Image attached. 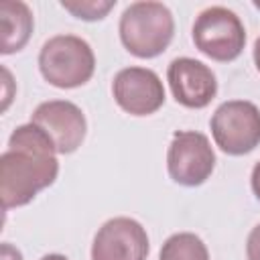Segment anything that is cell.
<instances>
[{
  "mask_svg": "<svg viewBox=\"0 0 260 260\" xmlns=\"http://www.w3.org/2000/svg\"><path fill=\"white\" fill-rule=\"evenodd\" d=\"M254 8H258V10H260V0H254Z\"/></svg>",
  "mask_w": 260,
  "mask_h": 260,
  "instance_id": "ffe728a7",
  "label": "cell"
},
{
  "mask_svg": "<svg viewBox=\"0 0 260 260\" xmlns=\"http://www.w3.org/2000/svg\"><path fill=\"white\" fill-rule=\"evenodd\" d=\"M112 95L130 116H150L158 112L167 100L158 73L138 65L124 67L114 75Z\"/></svg>",
  "mask_w": 260,
  "mask_h": 260,
  "instance_id": "ba28073f",
  "label": "cell"
},
{
  "mask_svg": "<svg viewBox=\"0 0 260 260\" xmlns=\"http://www.w3.org/2000/svg\"><path fill=\"white\" fill-rule=\"evenodd\" d=\"M246 258L248 260H260V223H256L246 240Z\"/></svg>",
  "mask_w": 260,
  "mask_h": 260,
  "instance_id": "5bb4252c",
  "label": "cell"
},
{
  "mask_svg": "<svg viewBox=\"0 0 260 260\" xmlns=\"http://www.w3.org/2000/svg\"><path fill=\"white\" fill-rule=\"evenodd\" d=\"M57 175L59 160L51 138L32 122L16 126L0 156L2 207L12 209L30 203L55 183Z\"/></svg>",
  "mask_w": 260,
  "mask_h": 260,
  "instance_id": "6da1fadb",
  "label": "cell"
},
{
  "mask_svg": "<svg viewBox=\"0 0 260 260\" xmlns=\"http://www.w3.org/2000/svg\"><path fill=\"white\" fill-rule=\"evenodd\" d=\"M215 146L230 156H244L260 146V110L248 100H230L209 120Z\"/></svg>",
  "mask_w": 260,
  "mask_h": 260,
  "instance_id": "5b68a950",
  "label": "cell"
},
{
  "mask_svg": "<svg viewBox=\"0 0 260 260\" xmlns=\"http://www.w3.org/2000/svg\"><path fill=\"white\" fill-rule=\"evenodd\" d=\"M167 81L177 104L201 110L217 93V79L209 65L193 57H177L167 67Z\"/></svg>",
  "mask_w": 260,
  "mask_h": 260,
  "instance_id": "30bf717a",
  "label": "cell"
},
{
  "mask_svg": "<svg viewBox=\"0 0 260 260\" xmlns=\"http://www.w3.org/2000/svg\"><path fill=\"white\" fill-rule=\"evenodd\" d=\"M215 169V152L209 138L197 130H177L167 150L169 177L183 187L203 185Z\"/></svg>",
  "mask_w": 260,
  "mask_h": 260,
  "instance_id": "8992f818",
  "label": "cell"
},
{
  "mask_svg": "<svg viewBox=\"0 0 260 260\" xmlns=\"http://www.w3.org/2000/svg\"><path fill=\"white\" fill-rule=\"evenodd\" d=\"M191 37L199 53L219 63L236 61L246 47L244 22L225 6H209L201 10L193 22Z\"/></svg>",
  "mask_w": 260,
  "mask_h": 260,
  "instance_id": "277c9868",
  "label": "cell"
},
{
  "mask_svg": "<svg viewBox=\"0 0 260 260\" xmlns=\"http://www.w3.org/2000/svg\"><path fill=\"white\" fill-rule=\"evenodd\" d=\"M0 260H22V254L18 248H14L12 244L4 242L0 248Z\"/></svg>",
  "mask_w": 260,
  "mask_h": 260,
  "instance_id": "2e32d148",
  "label": "cell"
},
{
  "mask_svg": "<svg viewBox=\"0 0 260 260\" xmlns=\"http://www.w3.org/2000/svg\"><path fill=\"white\" fill-rule=\"evenodd\" d=\"M250 187H252L254 197L260 201V160L252 167V173H250Z\"/></svg>",
  "mask_w": 260,
  "mask_h": 260,
  "instance_id": "e0dca14e",
  "label": "cell"
},
{
  "mask_svg": "<svg viewBox=\"0 0 260 260\" xmlns=\"http://www.w3.org/2000/svg\"><path fill=\"white\" fill-rule=\"evenodd\" d=\"M116 6V0H75V2H61V8L73 14L79 20H102L110 14V10Z\"/></svg>",
  "mask_w": 260,
  "mask_h": 260,
  "instance_id": "4fadbf2b",
  "label": "cell"
},
{
  "mask_svg": "<svg viewBox=\"0 0 260 260\" xmlns=\"http://www.w3.org/2000/svg\"><path fill=\"white\" fill-rule=\"evenodd\" d=\"M118 32L130 55L138 59H152L169 49L175 37V18L162 2H132L120 16Z\"/></svg>",
  "mask_w": 260,
  "mask_h": 260,
  "instance_id": "7a4b0ae2",
  "label": "cell"
},
{
  "mask_svg": "<svg viewBox=\"0 0 260 260\" xmlns=\"http://www.w3.org/2000/svg\"><path fill=\"white\" fill-rule=\"evenodd\" d=\"M30 122L51 138L57 154H71L85 140V114L69 100H49L39 104L30 114Z\"/></svg>",
  "mask_w": 260,
  "mask_h": 260,
  "instance_id": "52a82bcc",
  "label": "cell"
},
{
  "mask_svg": "<svg viewBox=\"0 0 260 260\" xmlns=\"http://www.w3.org/2000/svg\"><path fill=\"white\" fill-rule=\"evenodd\" d=\"M252 59H254V65H256V69H258V73H260V35H258V39H256V43H254Z\"/></svg>",
  "mask_w": 260,
  "mask_h": 260,
  "instance_id": "ac0fdd59",
  "label": "cell"
},
{
  "mask_svg": "<svg viewBox=\"0 0 260 260\" xmlns=\"http://www.w3.org/2000/svg\"><path fill=\"white\" fill-rule=\"evenodd\" d=\"M2 75H4V104H2V110H8V106H10V100H12V91H10V87H12V77H10V71H8V67H2Z\"/></svg>",
  "mask_w": 260,
  "mask_h": 260,
  "instance_id": "9a60e30c",
  "label": "cell"
},
{
  "mask_svg": "<svg viewBox=\"0 0 260 260\" xmlns=\"http://www.w3.org/2000/svg\"><path fill=\"white\" fill-rule=\"evenodd\" d=\"M41 260H69V258L63 256V254H47V256H43Z\"/></svg>",
  "mask_w": 260,
  "mask_h": 260,
  "instance_id": "d6986e66",
  "label": "cell"
},
{
  "mask_svg": "<svg viewBox=\"0 0 260 260\" xmlns=\"http://www.w3.org/2000/svg\"><path fill=\"white\" fill-rule=\"evenodd\" d=\"M148 234L134 217L118 215L102 223L91 242V260H146Z\"/></svg>",
  "mask_w": 260,
  "mask_h": 260,
  "instance_id": "9c48e42d",
  "label": "cell"
},
{
  "mask_svg": "<svg viewBox=\"0 0 260 260\" xmlns=\"http://www.w3.org/2000/svg\"><path fill=\"white\" fill-rule=\"evenodd\" d=\"M158 260H209V250L197 234L177 232L160 246Z\"/></svg>",
  "mask_w": 260,
  "mask_h": 260,
  "instance_id": "7c38bea8",
  "label": "cell"
},
{
  "mask_svg": "<svg viewBox=\"0 0 260 260\" xmlns=\"http://www.w3.org/2000/svg\"><path fill=\"white\" fill-rule=\"evenodd\" d=\"M0 26H2V55H12L24 49L28 43L32 28H35V18L32 10L28 8L26 2L20 0H4L0 4Z\"/></svg>",
  "mask_w": 260,
  "mask_h": 260,
  "instance_id": "8fae6325",
  "label": "cell"
},
{
  "mask_svg": "<svg viewBox=\"0 0 260 260\" xmlns=\"http://www.w3.org/2000/svg\"><path fill=\"white\" fill-rule=\"evenodd\" d=\"M39 71L47 83L59 89L85 85L95 71L91 45L77 35H55L39 51Z\"/></svg>",
  "mask_w": 260,
  "mask_h": 260,
  "instance_id": "3957f363",
  "label": "cell"
}]
</instances>
